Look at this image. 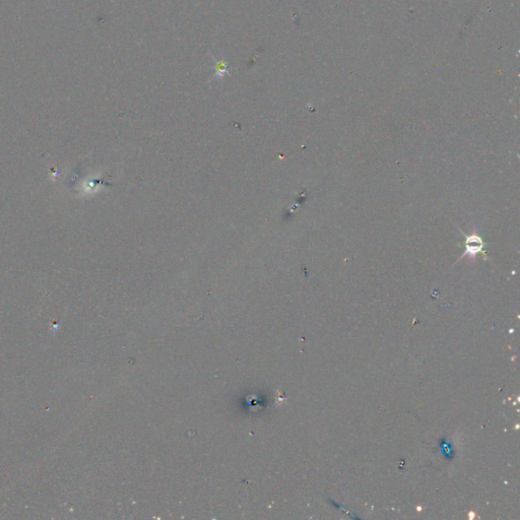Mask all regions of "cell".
Returning a JSON list of instances; mask_svg holds the SVG:
<instances>
[{
    "label": "cell",
    "mask_w": 520,
    "mask_h": 520,
    "mask_svg": "<svg viewBox=\"0 0 520 520\" xmlns=\"http://www.w3.org/2000/svg\"><path fill=\"white\" fill-rule=\"evenodd\" d=\"M483 247L484 243L481 237L476 235H470L465 240V252L463 253V255L468 254L470 256H474L483 250Z\"/></svg>",
    "instance_id": "cell-1"
}]
</instances>
